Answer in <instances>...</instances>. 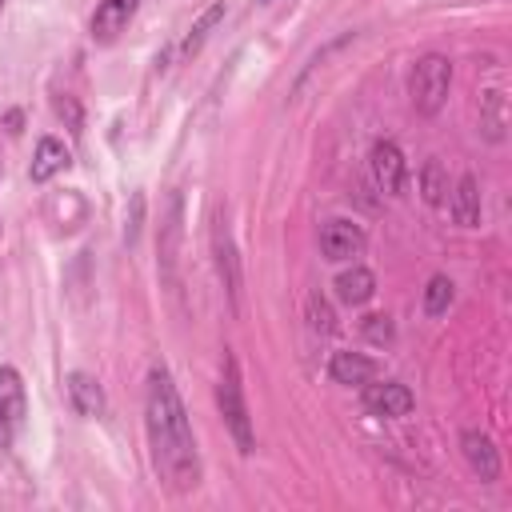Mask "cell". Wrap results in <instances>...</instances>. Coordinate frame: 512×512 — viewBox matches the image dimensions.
I'll list each match as a JSON object with an SVG mask.
<instances>
[{
	"label": "cell",
	"mask_w": 512,
	"mask_h": 512,
	"mask_svg": "<svg viewBox=\"0 0 512 512\" xmlns=\"http://www.w3.org/2000/svg\"><path fill=\"white\" fill-rule=\"evenodd\" d=\"M0 8H4V0H0Z\"/></svg>",
	"instance_id": "obj_26"
},
{
	"label": "cell",
	"mask_w": 512,
	"mask_h": 512,
	"mask_svg": "<svg viewBox=\"0 0 512 512\" xmlns=\"http://www.w3.org/2000/svg\"><path fill=\"white\" fill-rule=\"evenodd\" d=\"M68 160H72V152H68V144L60 136H40L36 156H32V168H28L32 184H48L52 176H60L68 168Z\"/></svg>",
	"instance_id": "obj_12"
},
{
	"label": "cell",
	"mask_w": 512,
	"mask_h": 512,
	"mask_svg": "<svg viewBox=\"0 0 512 512\" xmlns=\"http://www.w3.org/2000/svg\"><path fill=\"white\" fill-rule=\"evenodd\" d=\"M176 240H180V196L168 200V224L160 228V272L172 280L176 268Z\"/></svg>",
	"instance_id": "obj_17"
},
{
	"label": "cell",
	"mask_w": 512,
	"mask_h": 512,
	"mask_svg": "<svg viewBox=\"0 0 512 512\" xmlns=\"http://www.w3.org/2000/svg\"><path fill=\"white\" fill-rule=\"evenodd\" d=\"M332 288H336V300H340V304L360 308V304H368V300L376 296V276H372V268L352 264V268H344V272L336 276Z\"/></svg>",
	"instance_id": "obj_14"
},
{
	"label": "cell",
	"mask_w": 512,
	"mask_h": 512,
	"mask_svg": "<svg viewBox=\"0 0 512 512\" xmlns=\"http://www.w3.org/2000/svg\"><path fill=\"white\" fill-rule=\"evenodd\" d=\"M64 388H68V404H72L76 416L100 420V416L108 412V400H104V388H100L96 376H88V372H68Z\"/></svg>",
	"instance_id": "obj_10"
},
{
	"label": "cell",
	"mask_w": 512,
	"mask_h": 512,
	"mask_svg": "<svg viewBox=\"0 0 512 512\" xmlns=\"http://www.w3.org/2000/svg\"><path fill=\"white\" fill-rule=\"evenodd\" d=\"M212 252H216V272H220V284L228 292V304H232V312H240V288H244L240 256H236V244H232V232L224 220L212 224Z\"/></svg>",
	"instance_id": "obj_8"
},
{
	"label": "cell",
	"mask_w": 512,
	"mask_h": 512,
	"mask_svg": "<svg viewBox=\"0 0 512 512\" xmlns=\"http://www.w3.org/2000/svg\"><path fill=\"white\" fill-rule=\"evenodd\" d=\"M360 400H364V408H368L372 416H380V420H400V416H408V412L416 408V396H412L400 380H368V384L360 388Z\"/></svg>",
	"instance_id": "obj_5"
},
{
	"label": "cell",
	"mask_w": 512,
	"mask_h": 512,
	"mask_svg": "<svg viewBox=\"0 0 512 512\" xmlns=\"http://www.w3.org/2000/svg\"><path fill=\"white\" fill-rule=\"evenodd\" d=\"M144 432H148L152 468L160 484L176 496L192 492L200 484V452H196V436H192V420L180 400V388L164 364H152L144 380Z\"/></svg>",
	"instance_id": "obj_1"
},
{
	"label": "cell",
	"mask_w": 512,
	"mask_h": 512,
	"mask_svg": "<svg viewBox=\"0 0 512 512\" xmlns=\"http://www.w3.org/2000/svg\"><path fill=\"white\" fill-rule=\"evenodd\" d=\"M24 408H28V400H24L20 372L12 364H0V452L12 448V440L24 424Z\"/></svg>",
	"instance_id": "obj_4"
},
{
	"label": "cell",
	"mask_w": 512,
	"mask_h": 512,
	"mask_svg": "<svg viewBox=\"0 0 512 512\" xmlns=\"http://www.w3.org/2000/svg\"><path fill=\"white\" fill-rule=\"evenodd\" d=\"M368 172H372V184L380 192H404V180H408V160L404 152L392 144V140H376L372 152H368Z\"/></svg>",
	"instance_id": "obj_6"
},
{
	"label": "cell",
	"mask_w": 512,
	"mask_h": 512,
	"mask_svg": "<svg viewBox=\"0 0 512 512\" xmlns=\"http://www.w3.org/2000/svg\"><path fill=\"white\" fill-rule=\"evenodd\" d=\"M220 20H224V0L200 12V20H196V24L188 28V36H184V44H180V52H184V56H192V52H200V44H204V40L212 36V28H216Z\"/></svg>",
	"instance_id": "obj_19"
},
{
	"label": "cell",
	"mask_w": 512,
	"mask_h": 512,
	"mask_svg": "<svg viewBox=\"0 0 512 512\" xmlns=\"http://www.w3.org/2000/svg\"><path fill=\"white\" fill-rule=\"evenodd\" d=\"M448 212H452V220L460 228H476L480 224V184H476L472 172H464L456 180V188L448 192Z\"/></svg>",
	"instance_id": "obj_13"
},
{
	"label": "cell",
	"mask_w": 512,
	"mask_h": 512,
	"mask_svg": "<svg viewBox=\"0 0 512 512\" xmlns=\"http://www.w3.org/2000/svg\"><path fill=\"white\" fill-rule=\"evenodd\" d=\"M420 196L432 208H440L448 200V172H444L440 160H424V168H420Z\"/></svg>",
	"instance_id": "obj_18"
},
{
	"label": "cell",
	"mask_w": 512,
	"mask_h": 512,
	"mask_svg": "<svg viewBox=\"0 0 512 512\" xmlns=\"http://www.w3.org/2000/svg\"><path fill=\"white\" fill-rule=\"evenodd\" d=\"M140 216H144V196L136 192V196H132V220H128V228H124V244H136V232H140Z\"/></svg>",
	"instance_id": "obj_23"
},
{
	"label": "cell",
	"mask_w": 512,
	"mask_h": 512,
	"mask_svg": "<svg viewBox=\"0 0 512 512\" xmlns=\"http://www.w3.org/2000/svg\"><path fill=\"white\" fill-rule=\"evenodd\" d=\"M364 336H368L372 344H388V340H392V320H388V316H368V320H364Z\"/></svg>",
	"instance_id": "obj_22"
},
{
	"label": "cell",
	"mask_w": 512,
	"mask_h": 512,
	"mask_svg": "<svg viewBox=\"0 0 512 512\" xmlns=\"http://www.w3.org/2000/svg\"><path fill=\"white\" fill-rule=\"evenodd\" d=\"M452 296H456V284H452L444 272H436V276L424 284V312H428V316H444V312L452 308Z\"/></svg>",
	"instance_id": "obj_20"
},
{
	"label": "cell",
	"mask_w": 512,
	"mask_h": 512,
	"mask_svg": "<svg viewBox=\"0 0 512 512\" xmlns=\"http://www.w3.org/2000/svg\"><path fill=\"white\" fill-rule=\"evenodd\" d=\"M260 4H272V0H260Z\"/></svg>",
	"instance_id": "obj_25"
},
{
	"label": "cell",
	"mask_w": 512,
	"mask_h": 512,
	"mask_svg": "<svg viewBox=\"0 0 512 512\" xmlns=\"http://www.w3.org/2000/svg\"><path fill=\"white\" fill-rule=\"evenodd\" d=\"M308 324H312L316 332H332V328H336V324H332V308L320 300V292L308 296Z\"/></svg>",
	"instance_id": "obj_21"
},
{
	"label": "cell",
	"mask_w": 512,
	"mask_h": 512,
	"mask_svg": "<svg viewBox=\"0 0 512 512\" xmlns=\"http://www.w3.org/2000/svg\"><path fill=\"white\" fill-rule=\"evenodd\" d=\"M448 88H452V60L440 56V52H428L416 60L412 68V80H408V92H412V108L420 116H436L448 100Z\"/></svg>",
	"instance_id": "obj_3"
},
{
	"label": "cell",
	"mask_w": 512,
	"mask_h": 512,
	"mask_svg": "<svg viewBox=\"0 0 512 512\" xmlns=\"http://www.w3.org/2000/svg\"><path fill=\"white\" fill-rule=\"evenodd\" d=\"M364 228L356 224V220H324L320 224V252H324V260H332V264H340V260H352V256H360L364 252Z\"/></svg>",
	"instance_id": "obj_7"
},
{
	"label": "cell",
	"mask_w": 512,
	"mask_h": 512,
	"mask_svg": "<svg viewBox=\"0 0 512 512\" xmlns=\"http://www.w3.org/2000/svg\"><path fill=\"white\" fill-rule=\"evenodd\" d=\"M216 404L224 416V428L236 444L240 456H252L256 448V432H252V416H248V400H244V380H240V364L236 356L224 348V364H220V384H216Z\"/></svg>",
	"instance_id": "obj_2"
},
{
	"label": "cell",
	"mask_w": 512,
	"mask_h": 512,
	"mask_svg": "<svg viewBox=\"0 0 512 512\" xmlns=\"http://www.w3.org/2000/svg\"><path fill=\"white\" fill-rule=\"evenodd\" d=\"M136 8H140V0H100L96 12H92V40L96 44H112L128 28Z\"/></svg>",
	"instance_id": "obj_11"
},
{
	"label": "cell",
	"mask_w": 512,
	"mask_h": 512,
	"mask_svg": "<svg viewBox=\"0 0 512 512\" xmlns=\"http://www.w3.org/2000/svg\"><path fill=\"white\" fill-rule=\"evenodd\" d=\"M480 128H484V136L492 144L504 140V128H508V96H504V88H488L480 96Z\"/></svg>",
	"instance_id": "obj_16"
},
{
	"label": "cell",
	"mask_w": 512,
	"mask_h": 512,
	"mask_svg": "<svg viewBox=\"0 0 512 512\" xmlns=\"http://www.w3.org/2000/svg\"><path fill=\"white\" fill-rule=\"evenodd\" d=\"M376 360H368V356H360V352H332V360H328V376L336 380V384H356V388H364L368 380H376Z\"/></svg>",
	"instance_id": "obj_15"
},
{
	"label": "cell",
	"mask_w": 512,
	"mask_h": 512,
	"mask_svg": "<svg viewBox=\"0 0 512 512\" xmlns=\"http://www.w3.org/2000/svg\"><path fill=\"white\" fill-rule=\"evenodd\" d=\"M56 112H60V116H68V128H72V132H80V108H76V100H72V96L56 100Z\"/></svg>",
	"instance_id": "obj_24"
},
{
	"label": "cell",
	"mask_w": 512,
	"mask_h": 512,
	"mask_svg": "<svg viewBox=\"0 0 512 512\" xmlns=\"http://www.w3.org/2000/svg\"><path fill=\"white\" fill-rule=\"evenodd\" d=\"M460 452H464L472 476H480L484 484H492L500 476V452H496V444H492L488 432H480V428L460 432Z\"/></svg>",
	"instance_id": "obj_9"
}]
</instances>
